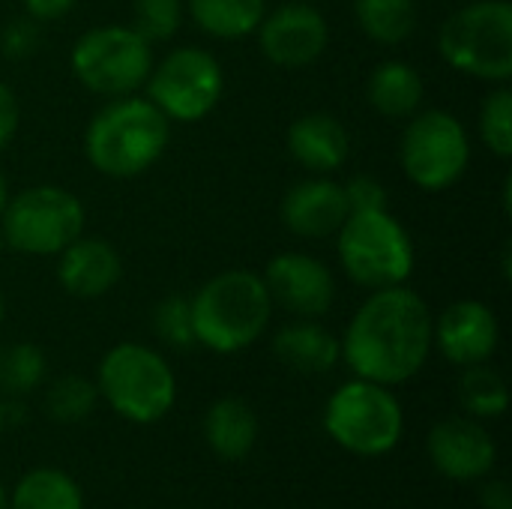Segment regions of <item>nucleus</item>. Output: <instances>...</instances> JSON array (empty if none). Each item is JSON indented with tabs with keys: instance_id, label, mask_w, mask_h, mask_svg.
Here are the masks:
<instances>
[{
	"instance_id": "obj_41",
	"label": "nucleus",
	"mask_w": 512,
	"mask_h": 509,
	"mask_svg": "<svg viewBox=\"0 0 512 509\" xmlns=\"http://www.w3.org/2000/svg\"><path fill=\"white\" fill-rule=\"evenodd\" d=\"M300 3H315V0H300Z\"/></svg>"
},
{
	"instance_id": "obj_1",
	"label": "nucleus",
	"mask_w": 512,
	"mask_h": 509,
	"mask_svg": "<svg viewBox=\"0 0 512 509\" xmlns=\"http://www.w3.org/2000/svg\"><path fill=\"white\" fill-rule=\"evenodd\" d=\"M435 315L408 285L378 288L354 312L342 342V360L354 378L384 387L411 381L432 354Z\"/></svg>"
},
{
	"instance_id": "obj_2",
	"label": "nucleus",
	"mask_w": 512,
	"mask_h": 509,
	"mask_svg": "<svg viewBox=\"0 0 512 509\" xmlns=\"http://www.w3.org/2000/svg\"><path fill=\"white\" fill-rule=\"evenodd\" d=\"M171 141V120L147 96L105 102L84 129L87 162L111 180H132L150 171Z\"/></svg>"
},
{
	"instance_id": "obj_10",
	"label": "nucleus",
	"mask_w": 512,
	"mask_h": 509,
	"mask_svg": "<svg viewBox=\"0 0 512 509\" xmlns=\"http://www.w3.org/2000/svg\"><path fill=\"white\" fill-rule=\"evenodd\" d=\"M399 162L405 177L426 192L456 186L471 165V138L465 123L444 108L417 111L408 117L402 132Z\"/></svg>"
},
{
	"instance_id": "obj_27",
	"label": "nucleus",
	"mask_w": 512,
	"mask_h": 509,
	"mask_svg": "<svg viewBox=\"0 0 512 509\" xmlns=\"http://www.w3.org/2000/svg\"><path fill=\"white\" fill-rule=\"evenodd\" d=\"M99 402V390L96 381H87L81 375H63L57 378L48 393H45V411L54 423L63 426H75L81 420H87L96 411Z\"/></svg>"
},
{
	"instance_id": "obj_38",
	"label": "nucleus",
	"mask_w": 512,
	"mask_h": 509,
	"mask_svg": "<svg viewBox=\"0 0 512 509\" xmlns=\"http://www.w3.org/2000/svg\"><path fill=\"white\" fill-rule=\"evenodd\" d=\"M3 429H6V405L0 399V435H3Z\"/></svg>"
},
{
	"instance_id": "obj_14",
	"label": "nucleus",
	"mask_w": 512,
	"mask_h": 509,
	"mask_svg": "<svg viewBox=\"0 0 512 509\" xmlns=\"http://www.w3.org/2000/svg\"><path fill=\"white\" fill-rule=\"evenodd\" d=\"M435 471L453 483H474L489 477L498 462V447L483 420L468 414L447 417L432 426L426 441Z\"/></svg>"
},
{
	"instance_id": "obj_34",
	"label": "nucleus",
	"mask_w": 512,
	"mask_h": 509,
	"mask_svg": "<svg viewBox=\"0 0 512 509\" xmlns=\"http://www.w3.org/2000/svg\"><path fill=\"white\" fill-rule=\"evenodd\" d=\"M21 3H24V15L42 24V21H57L69 15L78 0H21Z\"/></svg>"
},
{
	"instance_id": "obj_23",
	"label": "nucleus",
	"mask_w": 512,
	"mask_h": 509,
	"mask_svg": "<svg viewBox=\"0 0 512 509\" xmlns=\"http://www.w3.org/2000/svg\"><path fill=\"white\" fill-rule=\"evenodd\" d=\"M9 509H84V495L66 471L36 468L12 489Z\"/></svg>"
},
{
	"instance_id": "obj_35",
	"label": "nucleus",
	"mask_w": 512,
	"mask_h": 509,
	"mask_svg": "<svg viewBox=\"0 0 512 509\" xmlns=\"http://www.w3.org/2000/svg\"><path fill=\"white\" fill-rule=\"evenodd\" d=\"M483 509H512V489L504 480H489L480 492Z\"/></svg>"
},
{
	"instance_id": "obj_16",
	"label": "nucleus",
	"mask_w": 512,
	"mask_h": 509,
	"mask_svg": "<svg viewBox=\"0 0 512 509\" xmlns=\"http://www.w3.org/2000/svg\"><path fill=\"white\" fill-rule=\"evenodd\" d=\"M282 225L303 240H324L333 237L342 222L348 219V198L342 183L330 174H312L294 183L282 198Z\"/></svg>"
},
{
	"instance_id": "obj_29",
	"label": "nucleus",
	"mask_w": 512,
	"mask_h": 509,
	"mask_svg": "<svg viewBox=\"0 0 512 509\" xmlns=\"http://www.w3.org/2000/svg\"><path fill=\"white\" fill-rule=\"evenodd\" d=\"M186 0H132V27L150 42H171L183 24Z\"/></svg>"
},
{
	"instance_id": "obj_4",
	"label": "nucleus",
	"mask_w": 512,
	"mask_h": 509,
	"mask_svg": "<svg viewBox=\"0 0 512 509\" xmlns=\"http://www.w3.org/2000/svg\"><path fill=\"white\" fill-rule=\"evenodd\" d=\"M336 255L345 276L366 291L408 285L417 264L411 234L390 210L348 213L336 231Z\"/></svg>"
},
{
	"instance_id": "obj_26",
	"label": "nucleus",
	"mask_w": 512,
	"mask_h": 509,
	"mask_svg": "<svg viewBox=\"0 0 512 509\" xmlns=\"http://www.w3.org/2000/svg\"><path fill=\"white\" fill-rule=\"evenodd\" d=\"M48 363L39 345L15 342L0 348V390L6 396H27L45 381Z\"/></svg>"
},
{
	"instance_id": "obj_28",
	"label": "nucleus",
	"mask_w": 512,
	"mask_h": 509,
	"mask_svg": "<svg viewBox=\"0 0 512 509\" xmlns=\"http://www.w3.org/2000/svg\"><path fill=\"white\" fill-rule=\"evenodd\" d=\"M480 138L498 159L512 156V90L507 84L486 93L480 105Z\"/></svg>"
},
{
	"instance_id": "obj_20",
	"label": "nucleus",
	"mask_w": 512,
	"mask_h": 509,
	"mask_svg": "<svg viewBox=\"0 0 512 509\" xmlns=\"http://www.w3.org/2000/svg\"><path fill=\"white\" fill-rule=\"evenodd\" d=\"M204 441L213 450V456H219L225 462L246 459L258 441L255 411L237 396L216 399L204 414Z\"/></svg>"
},
{
	"instance_id": "obj_17",
	"label": "nucleus",
	"mask_w": 512,
	"mask_h": 509,
	"mask_svg": "<svg viewBox=\"0 0 512 509\" xmlns=\"http://www.w3.org/2000/svg\"><path fill=\"white\" fill-rule=\"evenodd\" d=\"M123 276L120 252L102 237H78L57 255V282L75 300H96L114 291Z\"/></svg>"
},
{
	"instance_id": "obj_7",
	"label": "nucleus",
	"mask_w": 512,
	"mask_h": 509,
	"mask_svg": "<svg viewBox=\"0 0 512 509\" xmlns=\"http://www.w3.org/2000/svg\"><path fill=\"white\" fill-rule=\"evenodd\" d=\"M324 432L342 450L363 459H378L393 453L402 441L405 411L393 396V387L351 378L327 399Z\"/></svg>"
},
{
	"instance_id": "obj_30",
	"label": "nucleus",
	"mask_w": 512,
	"mask_h": 509,
	"mask_svg": "<svg viewBox=\"0 0 512 509\" xmlns=\"http://www.w3.org/2000/svg\"><path fill=\"white\" fill-rule=\"evenodd\" d=\"M153 330L159 336L162 345L174 348V351H189L195 342V327H192V303L189 297L180 294H168L156 303L153 309Z\"/></svg>"
},
{
	"instance_id": "obj_5",
	"label": "nucleus",
	"mask_w": 512,
	"mask_h": 509,
	"mask_svg": "<svg viewBox=\"0 0 512 509\" xmlns=\"http://www.w3.org/2000/svg\"><path fill=\"white\" fill-rule=\"evenodd\" d=\"M96 390L117 417L138 426L159 423L177 402L174 369L159 351L141 342H120L102 357Z\"/></svg>"
},
{
	"instance_id": "obj_32",
	"label": "nucleus",
	"mask_w": 512,
	"mask_h": 509,
	"mask_svg": "<svg viewBox=\"0 0 512 509\" xmlns=\"http://www.w3.org/2000/svg\"><path fill=\"white\" fill-rule=\"evenodd\" d=\"M342 189H345V198H348V210L351 213H360V210H390L387 189L372 174H354L348 183H342Z\"/></svg>"
},
{
	"instance_id": "obj_33",
	"label": "nucleus",
	"mask_w": 512,
	"mask_h": 509,
	"mask_svg": "<svg viewBox=\"0 0 512 509\" xmlns=\"http://www.w3.org/2000/svg\"><path fill=\"white\" fill-rule=\"evenodd\" d=\"M21 111H18V99L12 93V87L6 81H0V150L15 138Z\"/></svg>"
},
{
	"instance_id": "obj_39",
	"label": "nucleus",
	"mask_w": 512,
	"mask_h": 509,
	"mask_svg": "<svg viewBox=\"0 0 512 509\" xmlns=\"http://www.w3.org/2000/svg\"><path fill=\"white\" fill-rule=\"evenodd\" d=\"M3 315H6V303H3V291H0V324H3Z\"/></svg>"
},
{
	"instance_id": "obj_15",
	"label": "nucleus",
	"mask_w": 512,
	"mask_h": 509,
	"mask_svg": "<svg viewBox=\"0 0 512 509\" xmlns=\"http://www.w3.org/2000/svg\"><path fill=\"white\" fill-rule=\"evenodd\" d=\"M501 342V324L483 300H456L435 318L432 348L459 369L489 363Z\"/></svg>"
},
{
	"instance_id": "obj_19",
	"label": "nucleus",
	"mask_w": 512,
	"mask_h": 509,
	"mask_svg": "<svg viewBox=\"0 0 512 509\" xmlns=\"http://www.w3.org/2000/svg\"><path fill=\"white\" fill-rule=\"evenodd\" d=\"M273 354L297 375H327L342 363V342L318 318H297L273 336Z\"/></svg>"
},
{
	"instance_id": "obj_8",
	"label": "nucleus",
	"mask_w": 512,
	"mask_h": 509,
	"mask_svg": "<svg viewBox=\"0 0 512 509\" xmlns=\"http://www.w3.org/2000/svg\"><path fill=\"white\" fill-rule=\"evenodd\" d=\"M0 234L12 252L57 258L84 234V204L69 189L51 183L21 189L18 195H9L0 216Z\"/></svg>"
},
{
	"instance_id": "obj_13",
	"label": "nucleus",
	"mask_w": 512,
	"mask_h": 509,
	"mask_svg": "<svg viewBox=\"0 0 512 509\" xmlns=\"http://www.w3.org/2000/svg\"><path fill=\"white\" fill-rule=\"evenodd\" d=\"M273 306L294 318H324L336 303L333 270L306 252H279L261 273Z\"/></svg>"
},
{
	"instance_id": "obj_11",
	"label": "nucleus",
	"mask_w": 512,
	"mask_h": 509,
	"mask_svg": "<svg viewBox=\"0 0 512 509\" xmlns=\"http://www.w3.org/2000/svg\"><path fill=\"white\" fill-rule=\"evenodd\" d=\"M144 87L147 99L171 123H198L219 105L225 93V72L210 51L183 45L153 63Z\"/></svg>"
},
{
	"instance_id": "obj_3",
	"label": "nucleus",
	"mask_w": 512,
	"mask_h": 509,
	"mask_svg": "<svg viewBox=\"0 0 512 509\" xmlns=\"http://www.w3.org/2000/svg\"><path fill=\"white\" fill-rule=\"evenodd\" d=\"M192 303L195 342L213 354H237L255 345L273 318V300L261 273L225 270L207 279Z\"/></svg>"
},
{
	"instance_id": "obj_24",
	"label": "nucleus",
	"mask_w": 512,
	"mask_h": 509,
	"mask_svg": "<svg viewBox=\"0 0 512 509\" xmlns=\"http://www.w3.org/2000/svg\"><path fill=\"white\" fill-rule=\"evenodd\" d=\"M357 27L378 45L405 42L420 18L417 0H354Z\"/></svg>"
},
{
	"instance_id": "obj_36",
	"label": "nucleus",
	"mask_w": 512,
	"mask_h": 509,
	"mask_svg": "<svg viewBox=\"0 0 512 509\" xmlns=\"http://www.w3.org/2000/svg\"><path fill=\"white\" fill-rule=\"evenodd\" d=\"M9 180L3 177V171H0V216H3V210H6V204H9Z\"/></svg>"
},
{
	"instance_id": "obj_9",
	"label": "nucleus",
	"mask_w": 512,
	"mask_h": 509,
	"mask_svg": "<svg viewBox=\"0 0 512 509\" xmlns=\"http://www.w3.org/2000/svg\"><path fill=\"white\" fill-rule=\"evenodd\" d=\"M69 66L81 87L117 99L144 87L153 69V45L129 24H102L75 39Z\"/></svg>"
},
{
	"instance_id": "obj_37",
	"label": "nucleus",
	"mask_w": 512,
	"mask_h": 509,
	"mask_svg": "<svg viewBox=\"0 0 512 509\" xmlns=\"http://www.w3.org/2000/svg\"><path fill=\"white\" fill-rule=\"evenodd\" d=\"M0 509H9V492H6L3 483H0Z\"/></svg>"
},
{
	"instance_id": "obj_18",
	"label": "nucleus",
	"mask_w": 512,
	"mask_h": 509,
	"mask_svg": "<svg viewBox=\"0 0 512 509\" xmlns=\"http://www.w3.org/2000/svg\"><path fill=\"white\" fill-rule=\"evenodd\" d=\"M285 147L300 168L327 177L348 162L351 135L339 117L327 111H309L288 126Z\"/></svg>"
},
{
	"instance_id": "obj_6",
	"label": "nucleus",
	"mask_w": 512,
	"mask_h": 509,
	"mask_svg": "<svg viewBox=\"0 0 512 509\" xmlns=\"http://www.w3.org/2000/svg\"><path fill=\"white\" fill-rule=\"evenodd\" d=\"M438 51L462 75L510 84L512 6L507 0H468L441 24Z\"/></svg>"
},
{
	"instance_id": "obj_40",
	"label": "nucleus",
	"mask_w": 512,
	"mask_h": 509,
	"mask_svg": "<svg viewBox=\"0 0 512 509\" xmlns=\"http://www.w3.org/2000/svg\"><path fill=\"white\" fill-rule=\"evenodd\" d=\"M3 249H6V240H3V234H0V255H3Z\"/></svg>"
},
{
	"instance_id": "obj_22",
	"label": "nucleus",
	"mask_w": 512,
	"mask_h": 509,
	"mask_svg": "<svg viewBox=\"0 0 512 509\" xmlns=\"http://www.w3.org/2000/svg\"><path fill=\"white\" fill-rule=\"evenodd\" d=\"M195 27L213 39H246L267 15V0H186Z\"/></svg>"
},
{
	"instance_id": "obj_12",
	"label": "nucleus",
	"mask_w": 512,
	"mask_h": 509,
	"mask_svg": "<svg viewBox=\"0 0 512 509\" xmlns=\"http://www.w3.org/2000/svg\"><path fill=\"white\" fill-rule=\"evenodd\" d=\"M261 54L282 69H303L324 57L330 45V24L315 3H282L267 12L255 30Z\"/></svg>"
},
{
	"instance_id": "obj_21",
	"label": "nucleus",
	"mask_w": 512,
	"mask_h": 509,
	"mask_svg": "<svg viewBox=\"0 0 512 509\" xmlns=\"http://www.w3.org/2000/svg\"><path fill=\"white\" fill-rule=\"evenodd\" d=\"M423 75L405 60H384L372 69L366 84L369 105L387 120H408L423 108Z\"/></svg>"
},
{
	"instance_id": "obj_25",
	"label": "nucleus",
	"mask_w": 512,
	"mask_h": 509,
	"mask_svg": "<svg viewBox=\"0 0 512 509\" xmlns=\"http://www.w3.org/2000/svg\"><path fill=\"white\" fill-rule=\"evenodd\" d=\"M459 405L474 420H495L510 405L507 381L489 363L468 366L462 369V378H459Z\"/></svg>"
},
{
	"instance_id": "obj_31",
	"label": "nucleus",
	"mask_w": 512,
	"mask_h": 509,
	"mask_svg": "<svg viewBox=\"0 0 512 509\" xmlns=\"http://www.w3.org/2000/svg\"><path fill=\"white\" fill-rule=\"evenodd\" d=\"M39 45H42V27L30 15L6 24L0 33V51L9 60H27L39 51Z\"/></svg>"
}]
</instances>
